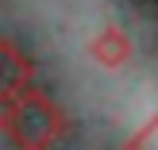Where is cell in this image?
Instances as JSON below:
<instances>
[{
    "instance_id": "cell-1",
    "label": "cell",
    "mask_w": 158,
    "mask_h": 150,
    "mask_svg": "<svg viewBox=\"0 0 158 150\" xmlns=\"http://www.w3.org/2000/svg\"><path fill=\"white\" fill-rule=\"evenodd\" d=\"M0 127H4L8 143L15 150H50L66 135V112L43 89L27 85V89H19L15 96L4 100Z\"/></svg>"
},
{
    "instance_id": "cell-2",
    "label": "cell",
    "mask_w": 158,
    "mask_h": 150,
    "mask_svg": "<svg viewBox=\"0 0 158 150\" xmlns=\"http://www.w3.org/2000/svg\"><path fill=\"white\" fill-rule=\"evenodd\" d=\"M89 58L97 62L100 69H108V73H116V69H127L131 58H135V46H131V35L123 27H116V23H104V27L97 31V35L89 39Z\"/></svg>"
},
{
    "instance_id": "cell-3",
    "label": "cell",
    "mask_w": 158,
    "mask_h": 150,
    "mask_svg": "<svg viewBox=\"0 0 158 150\" xmlns=\"http://www.w3.org/2000/svg\"><path fill=\"white\" fill-rule=\"evenodd\" d=\"M31 77H35V66H31V58H23L19 46L12 43V39H4L0 43V96H15L19 89H27Z\"/></svg>"
},
{
    "instance_id": "cell-4",
    "label": "cell",
    "mask_w": 158,
    "mask_h": 150,
    "mask_svg": "<svg viewBox=\"0 0 158 150\" xmlns=\"http://www.w3.org/2000/svg\"><path fill=\"white\" fill-rule=\"evenodd\" d=\"M127 150H158V116H154V120H147L143 127L127 139Z\"/></svg>"
}]
</instances>
